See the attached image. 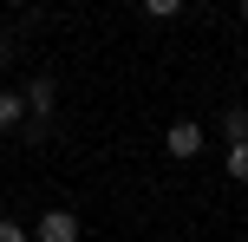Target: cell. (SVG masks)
Returning <instances> with one entry per match:
<instances>
[{
    "label": "cell",
    "instance_id": "cell-1",
    "mask_svg": "<svg viewBox=\"0 0 248 242\" xmlns=\"http://www.w3.org/2000/svg\"><path fill=\"white\" fill-rule=\"evenodd\" d=\"M33 236H39V242H78V216H72V210H46Z\"/></svg>",
    "mask_w": 248,
    "mask_h": 242
},
{
    "label": "cell",
    "instance_id": "cell-2",
    "mask_svg": "<svg viewBox=\"0 0 248 242\" xmlns=\"http://www.w3.org/2000/svg\"><path fill=\"white\" fill-rule=\"evenodd\" d=\"M163 144H170V157H196V151H202V125H189V118H176Z\"/></svg>",
    "mask_w": 248,
    "mask_h": 242
},
{
    "label": "cell",
    "instance_id": "cell-3",
    "mask_svg": "<svg viewBox=\"0 0 248 242\" xmlns=\"http://www.w3.org/2000/svg\"><path fill=\"white\" fill-rule=\"evenodd\" d=\"M26 112H33V125L52 118V79H33V85H26Z\"/></svg>",
    "mask_w": 248,
    "mask_h": 242
},
{
    "label": "cell",
    "instance_id": "cell-4",
    "mask_svg": "<svg viewBox=\"0 0 248 242\" xmlns=\"http://www.w3.org/2000/svg\"><path fill=\"white\" fill-rule=\"evenodd\" d=\"M222 131H229V144H248V105H229V112H222Z\"/></svg>",
    "mask_w": 248,
    "mask_h": 242
},
{
    "label": "cell",
    "instance_id": "cell-5",
    "mask_svg": "<svg viewBox=\"0 0 248 242\" xmlns=\"http://www.w3.org/2000/svg\"><path fill=\"white\" fill-rule=\"evenodd\" d=\"M26 118V98H13V92H0V131H13Z\"/></svg>",
    "mask_w": 248,
    "mask_h": 242
},
{
    "label": "cell",
    "instance_id": "cell-6",
    "mask_svg": "<svg viewBox=\"0 0 248 242\" xmlns=\"http://www.w3.org/2000/svg\"><path fill=\"white\" fill-rule=\"evenodd\" d=\"M229 177L248 183V144H229Z\"/></svg>",
    "mask_w": 248,
    "mask_h": 242
},
{
    "label": "cell",
    "instance_id": "cell-7",
    "mask_svg": "<svg viewBox=\"0 0 248 242\" xmlns=\"http://www.w3.org/2000/svg\"><path fill=\"white\" fill-rule=\"evenodd\" d=\"M176 13H183L176 0H144V20H176Z\"/></svg>",
    "mask_w": 248,
    "mask_h": 242
},
{
    "label": "cell",
    "instance_id": "cell-8",
    "mask_svg": "<svg viewBox=\"0 0 248 242\" xmlns=\"http://www.w3.org/2000/svg\"><path fill=\"white\" fill-rule=\"evenodd\" d=\"M0 242H26V229H20V223H7V216H0Z\"/></svg>",
    "mask_w": 248,
    "mask_h": 242
},
{
    "label": "cell",
    "instance_id": "cell-9",
    "mask_svg": "<svg viewBox=\"0 0 248 242\" xmlns=\"http://www.w3.org/2000/svg\"><path fill=\"white\" fill-rule=\"evenodd\" d=\"M0 65H7V39H0Z\"/></svg>",
    "mask_w": 248,
    "mask_h": 242
},
{
    "label": "cell",
    "instance_id": "cell-10",
    "mask_svg": "<svg viewBox=\"0 0 248 242\" xmlns=\"http://www.w3.org/2000/svg\"><path fill=\"white\" fill-rule=\"evenodd\" d=\"M242 20H248V0H242Z\"/></svg>",
    "mask_w": 248,
    "mask_h": 242
}]
</instances>
